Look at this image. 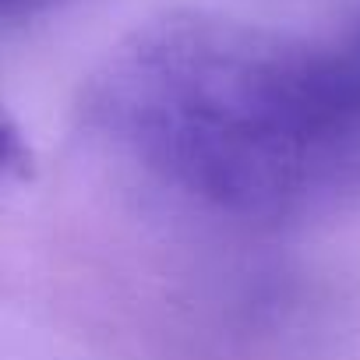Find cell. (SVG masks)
Instances as JSON below:
<instances>
[{"label":"cell","instance_id":"1","mask_svg":"<svg viewBox=\"0 0 360 360\" xmlns=\"http://www.w3.org/2000/svg\"><path fill=\"white\" fill-rule=\"evenodd\" d=\"M85 117L173 191L244 223L360 195V50L176 11L96 71Z\"/></svg>","mask_w":360,"mask_h":360},{"label":"cell","instance_id":"3","mask_svg":"<svg viewBox=\"0 0 360 360\" xmlns=\"http://www.w3.org/2000/svg\"><path fill=\"white\" fill-rule=\"evenodd\" d=\"M53 4H60V0H0V15H36Z\"/></svg>","mask_w":360,"mask_h":360},{"label":"cell","instance_id":"2","mask_svg":"<svg viewBox=\"0 0 360 360\" xmlns=\"http://www.w3.org/2000/svg\"><path fill=\"white\" fill-rule=\"evenodd\" d=\"M32 148L22 134V127L15 124V117L0 103V188L4 184H22L32 176Z\"/></svg>","mask_w":360,"mask_h":360}]
</instances>
